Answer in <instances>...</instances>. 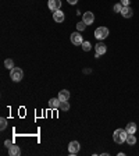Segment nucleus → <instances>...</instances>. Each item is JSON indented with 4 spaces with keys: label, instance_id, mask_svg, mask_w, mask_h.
<instances>
[{
    "label": "nucleus",
    "instance_id": "22",
    "mask_svg": "<svg viewBox=\"0 0 139 156\" xmlns=\"http://www.w3.org/2000/svg\"><path fill=\"white\" fill-rule=\"evenodd\" d=\"M120 2H121L123 6H129V4H131V0H120Z\"/></svg>",
    "mask_w": 139,
    "mask_h": 156
},
{
    "label": "nucleus",
    "instance_id": "14",
    "mask_svg": "<svg viewBox=\"0 0 139 156\" xmlns=\"http://www.w3.org/2000/svg\"><path fill=\"white\" fill-rule=\"evenodd\" d=\"M59 99L60 100H68L70 99V92L67 89H63L59 92Z\"/></svg>",
    "mask_w": 139,
    "mask_h": 156
},
{
    "label": "nucleus",
    "instance_id": "23",
    "mask_svg": "<svg viewBox=\"0 0 139 156\" xmlns=\"http://www.w3.org/2000/svg\"><path fill=\"white\" fill-rule=\"evenodd\" d=\"M4 144H6V146H7V148H10V146L13 145V142H11L10 140H7V141H6V142H4Z\"/></svg>",
    "mask_w": 139,
    "mask_h": 156
},
{
    "label": "nucleus",
    "instance_id": "12",
    "mask_svg": "<svg viewBox=\"0 0 139 156\" xmlns=\"http://www.w3.org/2000/svg\"><path fill=\"white\" fill-rule=\"evenodd\" d=\"M8 152H10L11 156H20L21 151H20V146H17V145H11L10 148H8Z\"/></svg>",
    "mask_w": 139,
    "mask_h": 156
},
{
    "label": "nucleus",
    "instance_id": "11",
    "mask_svg": "<svg viewBox=\"0 0 139 156\" xmlns=\"http://www.w3.org/2000/svg\"><path fill=\"white\" fill-rule=\"evenodd\" d=\"M60 103H61V100L59 99V98H53V99H50L49 100V106H50V109H59L60 107Z\"/></svg>",
    "mask_w": 139,
    "mask_h": 156
},
{
    "label": "nucleus",
    "instance_id": "24",
    "mask_svg": "<svg viewBox=\"0 0 139 156\" xmlns=\"http://www.w3.org/2000/svg\"><path fill=\"white\" fill-rule=\"evenodd\" d=\"M67 2H68L70 4H76V2H78V0H67Z\"/></svg>",
    "mask_w": 139,
    "mask_h": 156
},
{
    "label": "nucleus",
    "instance_id": "8",
    "mask_svg": "<svg viewBox=\"0 0 139 156\" xmlns=\"http://www.w3.org/2000/svg\"><path fill=\"white\" fill-rule=\"evenodd\" d=\"M47 6L52 11H57L60 10V7H61V0H49L47 2Z\"/></svg>",
    "mask_w": 139,
    "mask_h": 156
},
{
    "label": "nucleus",
    "instance_id": "1",
    "mask_svg": "<svg viewBox=\"0 0 139 156\" xmlns=\"http://www.w3.org/2000/svg\"><path fill=\"white\" fill-rule=\"evenodd\" d=\"M127 137H128L127 130L118 128L114 131V134H113V140H114L116 144H123V142H127Z\"/></svg>",
    "mask_w": 139,
    "mask_h": 156
},
{
    "label": "nucleus",
    "instance_id": "13",
    "mask_svg": "<svg viewBox=\"0 0 139 156\" xmlns=\"http://www.w3.org/2000/svg\"><path fill=\"white\" fill-rule=\"evenodd\" d=\"M125 130H127V133H128V134H135L136 133V124L131 121V123L127 124Z\"/></svg>",
    "mask_w": 139,
    "mask_h": 156
},
{
    "label": "nucleus",
    "instance_id": "21",
    "mask_svg": "<svg viewBox=\"0 0 139 156\" xmlns=\"http://www.w3.org/2000/svg\"><path fill=\"white\" fill-rule=\"evenodd\" d=\"M85 27H86V24L83 23V21H82V23L76 24V29H78V31H83V29H85Z\"/></svg>",
    "mask_w": 139,
    "mask_h": 156
},
{
    "label": "nucleus",
    "instance_id": "5",
    "mask_svg": "<svg viewBox=\"0 0 139 156\" xmlns=\"http://www.w3.org/2000/svg\"><path fill=\"white\" fill-rule=\"evenodd\" d=\"M82 21L86 24V25H90V24H93V21H95V14H93L92 11H86V13H83Z\"/></svg>",
    "mask_w": 139,
    "mask_h": 156
},
{
    "label": "nucleus",
    "instance_id": "17",
    "mask_svg": "<svg viewBox=\"0 0 139 156\" xmlns=\"http://www.w3.org/2000/svg\"><path fill=\"white\" fill-rule=\"evenodd\" d=\"M4 66H6V68H8V70H13L14 68V61L11 59H7L6 61H4Z\"/></svg>",
    "mask_w": 139,
    "mask_h": 156
},
{
    "label": "nucleus",
    "instance_id": "18",
    "mask_svg": "<svg viewBox=\"0 0 139 156\" xmlns=\"http://www.w3.org/2000/svg\"><path fill=\"white\" fill-rule=\"evenodd\" d=\"M6 127H7V119L2 117V119H0V130L3 131V130H6Z\"/></svg>",
    "mask_w": 139,
    "mask_h": 156
},
{
    "label": "nucleus",
    "instance_id": "10",
    "mask_svg": "<svg viewBox=\"0 0 139 156\" xmlns=\"http://www.w3.org/2000/svg\"><path fill=\"white\" fill-rule=\"evenodd\" d=\"M53 18L56 23H64V13L60 10L53 11Z\"/></svg>",
    "mask_w": 139,
    "mask_h": 156
},
{
    "label": "nucleus",
    "instance_id": "20",
    "mask_svg": "<svg viewBox=\"0 0 139 156\" xmlns=\"http://www.w3.org/2000/svg\"><path fill=\"white\" fill-rule=\"evenodd\" d=\"M123 4L121 3H117V4H114V11H116V13H121V10H123Z\"/></svg>",
    "mask_w": 139,
    "mask_h": 156
},
{
    "label": "nucleus",
    "instance_id": "19",
    "mask_svg": "<svg viewBox=\"0 0 139 156\" xmlns=\"http://www.w3.org/2000/svg\"><path fill=\"white\" fill-rule=\"evenodd\" d=\"M82 49L85 50V52H89V50L92 49V46H90V43L88 42V40H86V42H83V43H82Z\"/></svg>",
    "mask_w": 139,
    "mask_h": 156
},
{
    "label": "nucleus",
    "instance_id": "2",
    "mask_svg": "<svg viewBox=\"0 0 139 156\" xmlns=\"http://www.w3.org/2000/svg\"><path fill=\"white\" fill-rule=\"evenodd\" d=\"M109 28L107 27H99L95 29V38L99 40H103V39H106L107 36H109Z\"/></svg>",
    "mask_w": 139,
    "mask_h": 156
},
{
    "label": "nucleus",
    "instance_id": "7",
    "mask_svg": "<svg viewBox=\"0 0 139 156\" xmlns=\"http://www.w3.org/2000/svg\"><path fill=\"white\" fill-rule=\"evenodd\" d=\"M95 50H96V57L102 56V54H104L107 52V46H106V43H103V42H99L95 46Z\"/></svg>",
    "mask_w": 139,
    "mask_h": 156
},
{
    "label": "nucleus",
    "instance_id": "9",
    "mask_svg": "<svg viewBox=\"0 0 139 156\" xmlns=\"http://www.w3.org/2000/svg\"><path fill=\"white\" fill-rule=\"evenodd\" d=\"M121 16H123L124 18H131V17L134 16L132 9H131L129 6H124V7H123V10H121Z\"/></svg>",
    "mask_w": 139,
    "mask_h": 156
},
{
    "label": "nucleus",
    "instance_id": "3",
    "mask_svg": "<svg viewBox=\"0 0 139 156\" xmlns=\"http://www.w3.org/2000/svg\"><path fill=\"white\" fill-rule=\"evenodd\" d=\"M22 77H24V73L21 68L14 67L13 70H10V78L14 81V82H20V81L22 80Z\"/></svg>",
    "mask_w": 139,
    "mask_h": 156
},
{
    "label": "nucleus",
    "instance_id": "16",
    "mask_svg": "<svg viewBox=\"0 0 139 156\" xmlns=\"http://www.w3.org/2000/svg\"><path fill=\"white\" fill-rule=\"evenodd\" d=\"M60 109L63 110V112H67V110H70L68 100H61V103H60Z\"/></svg>",
    "mask_w": 139,
    "mask_h": 156
},
{
    "label": "nucleus",
    "instance_id": "4",
    "mask_svg": "<svg viewBox=\"0 0 139 156\" xmlns=\"http://www.w3.org/2000/svg\"><path fill=\"white\" fill-rule=\"evenodd\" d=\"M71 42H73V45H75V46H78V45H82V43H83L82 35H81L80 32L71 33Z\"/></svg>",
    "mask_w": 139,
    "mask_h": 156
},
{
    "label": "nucleus",
    "instance_id": "6",
    "mask_svg": "<svg viewBox=\"0 0 139 156\" xmlns=\"http://www.w3.org/2000/svg\"><path fill=\"white\" fill-rule=\"evenodd\" d=\"M68 152L71 155H75V153L80 152V142L78 141H71L68 144Z\"/></svg>",
    "mask_w": 139,
    "mask_h": 156
},
{
    "label": "nucleus",
    "instance_id": "15",
    "mask_svg": "<svg viewBox=\"0 0 139 156\" xmlns=\"http://www.w3.org/2000/svg\"><path fill=\"white\" fill-rule=\"evenodd\" d=\"M127 144H128V145H135L136 144V138L134 134H128V137H127Z\"/></svg>",
    "mask_w": 139,
    "mask_h": 156
}]
</instances>
